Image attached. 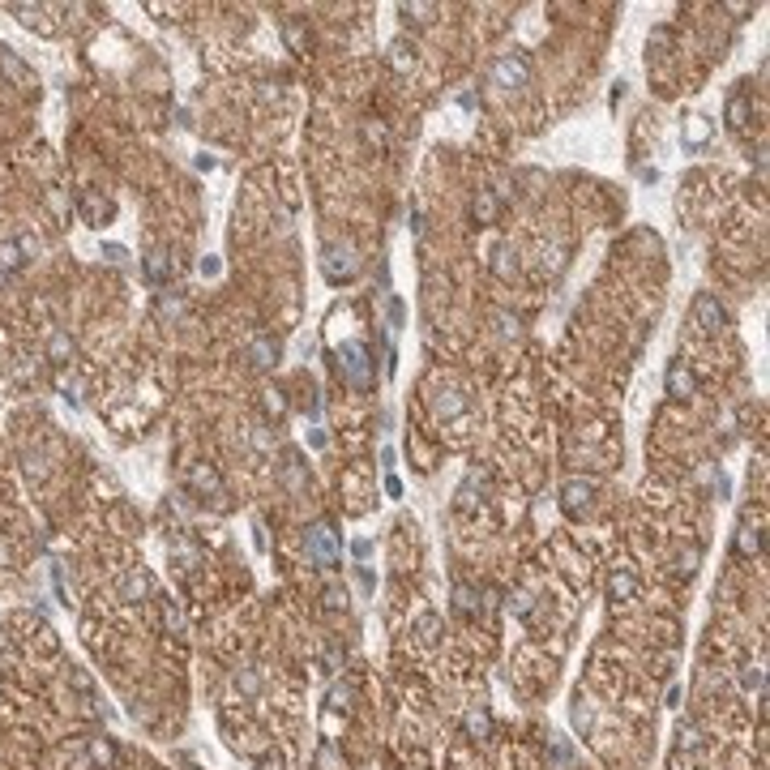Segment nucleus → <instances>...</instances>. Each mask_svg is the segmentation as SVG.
Returning a JSON list of instances; mask_svg holds the SVG:
<instances>
[{
  "label": "nucleus",
  "instance_id": "obj_1",
  "mask_svg": "<svg viewBox=\"0 0 770 770\" xmlns=\"http://www.w3.org/2000/svg\"><path fill=\"white\" fill-rule=\"evenodd\" d=\"M338 372L347 381H351L356 390H368L372 381V364H368V347L364 342H347L342 351H338Z\"/></svg>",
  "mask_w": 770,
  "mask_h": 770
},
{
  "label": "nucleus",
  "instance_id": "obj_2",
  "mask_svg": "<svg viewBox=\"0 0 770 770\" xmlns=\"http://www.w3.org/2000/svg\"><path fill=\"white\" fill-rule=\"evenodd\" d=\"M304 552H308V561L313 565H338V535H334V527H326V523H317V527H308V535H304Z\"/></svg>",
  "mask_w": 770,
  "mask_h": 770
},
{
  "label": "nucleus",
  "instance_id": "obj_3",
  "mask_svg": "<svg viewBox=\"0 0 770 770\" xmlns=\"http://www.w3.org/2000/svg\"><path fill=\"white\" fill-rule=\"evenodd\" d=\"M492 82L505 86V90H518V86L531 82V69H527L523 56H496L492 60Z\"/></svg>",
  "mask_w": 770,
  "mask_h": 770
},
{
  "label": "nucleus",
  "instance_id": "obj_4",
  "mask_svg": "<svg viewBox=\"0 0 770 770\" xmlns=\"http://www.w3.org/2000/svg\"><path fill=\"white\" fill-rule=\"evenodd\" d=\"M693 321H698V330H706V334H719V330H724V304H719L715 300V295H698V300H693Z\"/></svg>",
  "mask_w": 770,
  "mask_h": 770
},
{
  "label": "nucleus",
  "instance_id": "obj_5",
  "mask_svg": "<svg viewBox=\"0 0 770 770\" xmlns=\"http://www.w3.org/2000/svg\"><path fill=\"white\" fill-rule=\"evenodd\" d=\"M356 270H360V261H356V248H351V244H342V248L330 244V248H326V274H330L334 283H338V279H351Z\"/></svg>",
  "mask_w": 770,
  "mask_h": 770
},
{
  "label": "nucleus",
  "instance_id": "obj_6",
  "mask_svg": "<svg viewBox=\"0 0 770 770\" xmlns=\"http://www.w3.org/2000/svg\"><path fill=\"white\" fill-rule=\"evenodd\" d=\"M0 69H5L9 78L17 82V86H35V73H30L26 64H21V60H17V56L9 52V47H0Z\"/></svg>",
  "mask_w": 770,
  "mask_h": 770
},
{
  "label": "nucleus",
  "instance_id": "obj_7",
  "mask_svg": "<svg viewBox=\"0 0 770 770\" xmlns=\"http://www.w3.org/2000/svg\"><path fill=\"white\" fill-rule=\"evenodd\" d=\"M595 492V480H569L565 484V509H582Z\"/></svg>",
  "mask_w": 770,
  "mask_h": 770
},
{
  "label": "nucleus",
  "instance_id": "obj_8",
  "mask_svg": "<svg viewBox=\"0 0 770 770\" xmlns=\"http://www.w3.org/2000/svg\"><path fill=\"white\" fill-rule=\"evenodd\" d=\"M667 390H672L676 399L693 394V377H689V368H685V364H672V368H667Z\"/></svg>",
  "mask_w": 770,
  "mask_h": 770
},
{
  "label": "nucleus",
  "instance_id": "obj_9",
  "mask_svg": "<svg viewBox=\"0 0 770 770\" xmlns=\"http://www.w3.org/2000/svg\"><path fill=\"white\" fill-rule=\"evenodd\" d=\"M253 364H257V368H274V364H279V342L257 338V342H253Z\"/></svg>",
  "mask_w": 770,
  "mask_h": 770
},
{
  "label": "nucleus",
  "instance_id": "obj_10",
  "mask_svg": "<svg viewBox=\"0 0 770 770\" xmlns=\"http://www.w3.org/2000/svg\"><path fill=\"white\" fill-rule=\"evenodd\" d=\"M462 407H466V399H462L458 390H441V394H437V411H441V415H458Z\"/></svg>",
  "mask_w": 770,
  "mask_h": 770
},
{
  "label": "nucleus",
  "instance_id": "obj_11",
  "mask_svg": "<svg viewBox=\"0 0 770 770\" xmlns=\"http://www.w3.org/2000/svg\"><path fill=\"white\" fill-rule=\"evenodd\" d=\"M706 137H710V120L693 116V120H689V133H685V141H689V146H702Z\"/></svg>",
  "mask_w": 770,
  "mask_h": 770
},
{
  "label": "nucleus",
  "instance_id": "obj_12",
  "mask_svg": "<svg viewBox=\"0 0 770 770\" xmlns=\"http://www.w3.org/2000/svg\"><path fill=\"white\" fill-rule=\"evenodd\" d=\"M475 218H480V222H492V218H496V197H492L488 189L475 197Z\"/></svg>",
  "mask_w": 770,
  "mask_h": 770
},
{
  "label": "nucleus",
  "instance_id": "obj_13",
  "mask_svg": "<svg viewBox=\"0 0 770 770\" xmlns=\"http://www.w3.org/2000/svg\"><path fill=\"white\" fill-rule=\"evenodd\" d=\"M146 279H150V283H163V279H167V257H163V253H150V257H146Z\"/></svg>",
  "mask_w": 770,
  "mask_h": 770
},
{
  "label": "nucleus",
  "instance_id": "obj_14",
  "mask_svg": "<svg viewBox=\"0 0 770 770\" xmlns=\"http://www.w3.org/2000/svg\"><path fill=\"white\" fill-rule=\"evenodd\" d=\"M193 484H197V488H210L214 496L222 492V484H218V475H214L210 466H197V471H193Z\"/></svg>",
  "mask_w": 770,
  "mask_h": 770
},
{
  "label": "nucleus",
  "instance_id": "obj_15",
  "mask_svg": "<svg viewBox=\"0 0 770 770\" xmlns=\"http://www.w3.org/2000/svg\"><path fill=\"white\" fill-rule=\"evenodd\" d=\"M728 116H732V129H744V98L740 94L728 103Z\"/></svg>",
  "mask_w": 770,
  "mask_h": 770
},
{
  "label": "nucleus",
  "instance_id": "obj_16",
  "mask_svg": "<svg viewBox=\"0 0 770 770\" xmlns=\"http://www.w3.org/2000/svg\"><path fill=\"white\" fill-rule=\"evenodd\" d=\"M629 590H633V578H629V574H616V578H612V595H616V600H625Z\"/></svg>",
  "mask_w": 770,
  "mask_h": 770
},
{
  "label": "nucleus",
  "instance_id": "obj_17",
  "mask_svg": "<svg viewBox=\"0 0 770 770\" xmlns=\"http://www.w3.org/2000/svg\"><path fill=\"white\" fill-rule=\"evenodd\" d=\"M351 552H356V557H368V552H372V543H368V539H356V543H351Z\"/></svg>",
  "mask_w": 770,
  "mask_h": 770
}]
</instances>
